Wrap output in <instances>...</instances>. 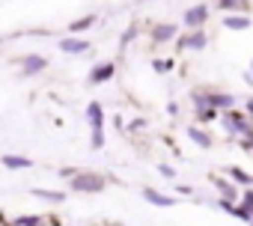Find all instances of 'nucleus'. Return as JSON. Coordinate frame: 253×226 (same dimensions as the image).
Masks as SVG:
<instances>
[{"label":"nucleus","mask_w":253,"mask_h":226,"mask_svg":"<svg viewBox=\"0 0 253 226\" xmlns=\"http://www.w3.org/2000/svg\"><path fill=\"white\" fill-rule=\"evenodd\" d=\"M69 190L72 193H84V196H92V193H104L107 185H110V176L104 173H95V170H81L78 176H72L69 182Z\"/></svg>","instance_id":"nucleus-1"},{"label":"nucleus","mask_w":253,"mask_h":226,"mask_svg":"<svg viewBox=\"0 0 253 226\" xmlns=\"http://www.w3.org/2000/svg\"><path fill=\"white\" fill-rule=\"evenodd\" d=\"M217 122L223 125V131H226L229 137H238V140H241V137H250V134H253V122L247 119V113H244V110H238V107L223 110Z\"/></svg>","instance_id":"nucleus-2"},{"label":"nucleus","mask_w":253,"mask_h":226,"mask_svg":"<svg viewBox=\"0 0 253 226\" xmlns=\"http://www.w3.org/2000/svg\"><path fill=\"white\" fill-rule=\"evenodd\" d=\"M209 42H211V36L203 27V30H185L173 45H176V51H206Z\"/></svg>","instance_id":"nucleus-3"},{"label":"nucleus","mask_w":253,"mask_h":226,"mask_svg":"<svg viewBox=\"0 0 253 226\" xmlns=\"http://www.w3.org/2000/svg\"><path fill=\"white\" fill-rule=\"evenodd\" d=\"M48 66H51V60L45 57V54H24L21 60H18V77H36V75H42V72H48Z\"/></svg>","instance_id":"nucleus-4"},{"label":"nucleus","mask_w":253,"mask_h":226,"mask_svg":"<svg viewBox=\"0 0 253 226\" xmlns=\"http://www.w3.org/2000/svg\"><path fill=\"white\" fill-rule=\"evenodd\" d=\"M209 18H211V6L209 3H197V6L182 12V27L185 30H203L209 24Z\"/></svg>","instance_id":"nucleus-5"},{"label":"nucleus","mask_w":253,"mask_h":226,"mask_svg":"<svg viewBox=\"0 0 253 226\" xmlns=\"http://www.w3.org/2000/svg\"><path fill=\"white\" fill-rule=\"evenodd\" d=\"M176 39H179V27L170 24V21H155V24L149 27V45H152V48L170 45V42H176Z\"/></svg>","instance_id":"nucleus-6"},{"label":"nucleus","mask_w":253,"mask_h":226,"mask_svg":"<svg viewBox=\"0 0 253 226\" xmlns=\"http://www.w3.org/2000/svg\"><path fill=\"white\" fill-rule=\"evenodd\" d=\"M209 182L214 185V193H217V196H223V199H229V202H238L241 188H238L229 176H223V173H209Z\"/></svg>","instance_id":"nucleus-7"},{"label":"nucleus","mask_w":253,"mask_h":226,"mask_svg":"<svg viewBox=\"0 0 253 226\" xmlns=\"http://www.w3.org/2000/svg\"><path fill=\"white\" fill-rule=\"evenodd\" d=\"M113 77H116V63H113V60H101V63H95V66L89 69L86 83H89V86H98V83H110Z\"/></svg>","instance_id":"nucleus-8"},{"label":"nucleus","mask_w":253,"mask_h":226,"mask_svg":"<svg viewBox=\"0 0 253 226\" xmlns=\"http://www.w3.org/2000/svg\"><path fill=\"white\" fill-rule=\"evenodd\" d=\"M57 48H60L63 54L81 57V54H89V51H92V42H89L86 36H63V39L57 42Z\"/></svg>","instance_id":"nucleus-9"},{"label":"nucleus","mask_w":253,"mask_h":226,"mask_svg":"<svg viewBox=\"0 0 253 226\" xmlns=\"http://www.w3.org/2000/svg\"><path fill=\"white\" fill-rule=\"evenodd\" d=\"M209 107H214V110H232V107H238V98L232 95V92H226V89H220V86H209Z\"/></svg>","instance_id":"nucleus-10"},{"label":"nucleus","mask_w":253,"mask_h":226,"mask_svg":"<svg viewBox=\"0 0 253 226\" xmlns=\"http://www.w3.org/2000/svg\"><path fill=\"white\" fill-rule=\"evenodd\" d=\"M214 9L223 15H250L253 0H214Z\"/></svg>","instance_id":"nucleus-11"},{"label":"nucleus","mask_w":253,"mask_h":226,"mask_svg":"<svg viewBox=\"0 0 253 226\" xmlns=\"http://www.w3.org/2000/svg\"><path fill=\"white\" fill-rule=\"evenodd\" d=\"M140 196L149 202V205H158V208H176L179 205V196H173V193H161V190H155V188H143L140 190Z\"/></svg>","instance_id":"nucleus-12"},{"label":"nucleus","mask_w":253,"mask_h":226,"mask_svg":"<svg viewBox=\"0 0 253 226\" xmlns=\"http://www.w3.org/2000/svg\"><path fill=\"white\" fill-rule=\"evenodd\" d=\"M188 140H191L194 146H200L203 152L214 149V137H211V134H209L203 125H197V122H194V125H188Z\"/></svg>","instance_id":"nucleus-13"},{"label":"nucleus","mask_w":253,"mask_h":226,"mask_svg":"<svg viewBox=\"0 0 253 226\" xmlns=\"http://www.w3.org/2000/svg\"><path fill=\"white\" fill-rule=\"evenodd\" d=\"M30 196H36L42 202H51V205H63L69 199L66 190H54V188H30Z\"/></svg>","instance_id":"nucleus-14"},{"label":"nucleus","mask_w":253,"mask_h":226,"mask_svg":"<svg viewBox=\"0 0 253 226\" xmlns=\"http://www.w3.org/2000/svg\"><path fill=\"white\" fill-rule=\"evenodd\" d=\"M0 167H3V170H33V161L27 155L3 152V155H0Z\"/></svg>","instance_id":"nucleus-15"},{"label":"nucleus","mask_w":253,"mask_h":226,"mask_svg":"<svg viewBox=\"0 0 253 226\" xmlns=\"http://www.w3.org/2000/svg\"><path fill=\"white\" fill-rule=\"evenodd\" d=\"M220 27L241 33V30H250V27H253V18H250V15H223V18H220Z\"/></svg>","instance_id":"nucleus-16"},{"label":"nucleus","mask_w":253,"mask_h":226,"mask_svg":"<svg viewBox=\"0 0 253 226\" xmlns=\"http://www.w3.org/2000/svg\"><path fill=\"white\" fill-rule=\"evenodd\" d=\"M223 176H229L238 188H253V173H247L244 167H235V164H229V167H223Z\"/></svg>","instance_id":"nucleus-17"},{"label":"nucleus","mask_w":253,"mask_h":226,"mask_svg":"<svg viewBox=\"0 0 253 226\" xmlns=\"http://www.w3.org/2000/svg\"><path fill=\"white\" fill-rule=\"evenodd\" d=\"M0 223H3V226H48V217H42V214H18L12 220L0 217Z\"/></svg>","instance_id":"nucleus-18"},{"label":"nucleus","mask_w":253,"mask_h":226,"mask_svg":"<svg viewBox=\"0 0 253 226\" xmlns=\"http://www.w3.org/2000/svg\"><path fill=\"white\" fill-rule=\"evenodd\" d=\"M86 125L89 128H104V104L101 101L86 104Z\"/></svg>","instance_id":"nucleus-19"},{"label":"nucleus","mask_w":253,"mask_h":226,"mask_svg":"<svg viewBox=\"0 0 253 226\" xmlns=\"http://www.w3.org/2000/svg\"><path fill=\"white\" fill-rule=\"evenodd\" d=\"M95 21H98V15H95V12H89V15H81V18H75V21L69 24V36H84L86 30H92V27H95Z\"/></svg>","instance_id":"nucleus-20"},{"label":"nucleus","mask_w":253,"mask_h":226,"mask_svg":"<svg viewBox=\"0 0 253 226\" xmlns=\"http://www.w3.org/2000/svg\"><path fill=\"white\" fill-rule=\"evenodd\" d=\"M217 119H220V110H214V107H197L194 110V122L197 125H211Z\"/></svg>","instance_id":"nucleus-21"},{"label":"nucleus","mask_w":253,"mask_h":226,"mask_svg":"<svg viewBox=\"0 0 253 226\" xmlns=\"http://www.w3.org/2000/svg\"><path fill=\"white\" fill-rule=\"evenodd\" d=\"M140 30H143V27H140V21H131L128 27H125V30H122V36H119V51L131 48V42L140 36Z\"/></svg>","instance_id":"nucleus-22"},{"label":"nucleus","mask_w":253,"mask_h":226,"mask_svg":"<svg viewBox=\"0 0 253 226\" xmlns=\"http://www.w3.org/2000/svg\"><path fill=\"white\" fill-rule=\"evenodd\" d=\"M173 69H176V60L173 57H155L152 60V72L155 75H170Z\"/></svg>","instance_id":"nucleus-23"},{"label":"nucleus","mask_w":253,"mask_h":226,"mask_svg":"<svg viewBox=\"0 0 253 226\" xmlns=\"http://www.w3.org/2000/svg\"><path fill=\"white\" fill-rule=\"evenodd\" d=\"M104 143H107L104 128H89V149H92V152H98V149H104Z\"/></svg>","instance_id":"nucleus-24"},{"label":"nucleus","mask_w":253,"mask_h":226,"mask_svg":"<svg viewBox=\"0 0 253 226\" xmlns=\"http://www.w3.org/2000/svg\"><path fill=\"white\" fill-rule=\"evenodd\" d=\"M238 202H241V205H247V208L253 211V188H241V196H238Z\"/></svg>","instance_id":"nucleus-25"},{"label":"nucleus","mask_w":253,"mask_h":226,"mask_svg":"<svg viewBox=\"0 0 253 226\" xmlns=\"http://www.w3.org/2000/svg\"><path fill=\"white\" fill-rule=\"evenodd\" d=\"M158 173H161L164 179H176V167H173V164H164V161H161V164H158Z\"/></svg>","instance_id":"nucleus-26"},{"label":"nucleus","mask_w":253,"mask_h":226,"mask_svg":"<svg viewBox=\"0 0 253 226\" xmlns=\"http://www.w3.org/2000/svg\"><path fill=\"white\" fill-rule=\"evenodd\" d=\"M78 173H81V167H60V170H57V176L66 179V182H69L72 176H78Z\"/></svg>","instance_id":"nucleus-27"},{"label":"nucleus","mask_w":253,"mask_h":226,"mask_svg":"<svg viewBox=\"0 0 253 226\" xmlns=\"http://www.w3.org/2000/svg\"><path fill=\"white\" fill-rule=\"evenodd\" d=\"M241 110L247 113V119L253 122V95H247V98H244V107H241Z\"/></svg>","instance_id":"nucleus-28"},{"label":"nucleus","mask_w":253,"mask_h":226,"mask_svg":"<svg viewBox=\"0 0 253 226\" xmlns=\"http://www.w3.org/2000/svg\"><path fill=\"white\" fill-rule=\"evenodd\" d=\"M176 193L179 196H194V188L191 185H176Z\"/></svg>","instance_id":"nucleus-29"},{"label":"nucleus","mask_w":253,"mask_h":226,"mask_svg":"<svg viewBox=\"0 0 253 226\" xmlns=\"http://www.w3.org/2000/svg\"><path fill=\"white\" fill-rule=\"evenodd\" d=\"M167 116H179V101H167Z\"/></svg>","instance_id":"nucleus-30"},{"label":"nucleus","mask_w":253,"mask_h":226,"mask_svg":"<svg viewBox=\"0 0 253 226\" xmlns=\"http://www.w3.org/2000/svg\"><path fill=\"white\" fill-rule=\"evenodd\" d=\"M140 128H146V119H131L128 122V131H140Z\"/></svg>","instance_id":"nucleus-31"},{"label":"nucleus","mask_w":253,"mask_h":226,"mask_svg":"<svg viewBox=\"0 0 253 226\" xmlns=\"http://www.w3.org/2000/svg\"><path fill=\"white\" fill-rule=\"evenodd\" d=\"M113 125H116V128H119V131H122V128H125V119H122V116H119V113H116V116H113Z\"/></svg>","instance_id":"nucleus-32"},{"label":"nucleus","mask_w":253,"mask_h":226,"mask_svg":"<svg viewBox=\"0 0 253 226\" xmlns=\"http://www.w3.org/2000/svg\"><path fill=\"white\" fill-rule=\"evenodd\" d=\"M247 72H250V75H253V57H250V69H247Z\"/></svg>","instance_id":"nucleus-33"},{"label":"nucleus","mask_w":253,"mask_h":226,"mask_svg":"<svg viewBox=\"0 0 253 226\" xmlns=\"http://www.w3.org/2000/svg\"><path fill=\"white\" fill-rule=\"evenodd\" d=\"M250 226H253V220H250Z\"/></svg>","instance_id":"nucleus-34"},{"label":"nucleus","mask_w":253,"mask_h":226,"mask_svg":"<svg viewBox=\"0 0 253 226\" xmlns=\"http://www.w3.org/2000/svg\"><path fill=\"white\" fill-rule=\"evenodd\" d=\"M0 42H3V39H0Z\"/></svg>","instance_id":"nucleus-35"}]
</instances>
